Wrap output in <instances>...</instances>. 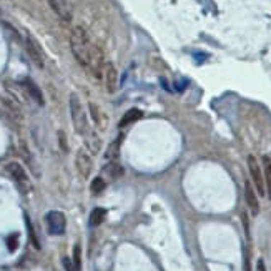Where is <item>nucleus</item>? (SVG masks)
Returning <instances> with one entry per match:
<instances>
[{
    "instance_id": "16",
    "label": "nucleus",
    "mask_w": 271,
    "mask_h": 271,
    "mask_svg": "<svg viewBox=\"0 0 271 271\" xmlns=\"http://www.w3.org/2000/svg\"><path fill=\"white\" fill-rule=\"evenodd\" d=\"M105 216H107V210L105 208H95L93 211L90 213V220H89V225L90 226H100L105 220Z\"/></svg>"
},
{
    "instance_id": "19",
    "label": "nucleus",
    "mask_w": 271,
    "mask_h": 271,
    "mask_svg": "<svg viewBox=\"0 0 271 271\" xmlns=\"http://www.w3.org/2000/svg\"><path fill=\"white\" fill-rule=\"evenodd\" d=\"M105 173L110 178H120L121 173H123V168H121L119 163H115V160H113L112 163H108L107 167H105Z\"/></svg>"
},
{
    "instance_id": "9",
    "label": "nucleus",
    "mask_w": 271,
    "mask_h": 271,
    "mask_svg": "<svg viewBox=\"0 0 271 271\" xmlns=\"http://www.w3.org/2000/svg\"><path fill=\"white\" fill-rule=\"evenodd\" d=\"M89 112H90V117H91V120H93L95 126H97L100 132H105V130L108 128L110 120H108V115L105 113L103 108L98 107L95 102H90L89 103Z\"/></svg>"
},
{
    "instance_id": "14",
    "label": "nucleus",
    "mask_w": 271,
    "mask_h": 271,
    "mask_svg": "<svg viewBox=\"0 0 271 271\" xmlns=\"http://www.w3.org/2000/svg\"><path fill=\"white\" fill-rule=\"evenodd\" d=\"M0 103H2V107H3V112H5L12 120H15V121L22 120L20 110H19V107H17L15 103H12L10 100H5V98H0Z\"/></svg>"
},
{
    "instance_id": "18",
    "label": "nucleus",
    "mask_w": 271,
    "mask_h": 271,
    "mask_svg": "<svg viewBox=\"0 0 271 271\" xmlns=\"http://www.w3.org/2000/svg\"><path fill=\"white\" fill-rule=\"evenodd\" d=\"M121 140H123V137H119L115 140V142L110 143V147H108L107 153H105V158H107V160H115L117 156H119V151H120V147H121Z\"/></svg>"
},
{
    "instance_id": "6",
    "label": "nucleus",
    "mask_w": 271,
    "mask_h": 271,
    "mask_svg": "<svg viewBox=\"0 0 271 271\" xmlns=\"http://www.w3.org/2000/svg\"><path fill=\"white\" fill-rule=\"evenodd\" d=\"M25 50H27L29 57L32 59V62L37 65V67L43 68L45 67V54H43L40 43H38L32 35H27L25 37Z\"/></svg>"
},
{
    "instance_id": "3",
    "label": "nucleus",
    "mask_w": 271,
    "mask_h": 271,
    "mask_svg": "<svg viewBox=\"0 0 271 271\" xmlns=\"http://www.w3.org/2000/svg\"><path fill=\"white\" fill-rule=\"evenodd\" d=\"M7 173L10 175V178L15 181V185L19 186V190L22 193H29L30 190H32V181H30V177L25 172V168L22 167L20 163H17V161H10V163L5 167Z\"/></svg>"
},
{
    "instance_id": "23",
    "label": "nucleus",
    "mask_w": 271,
    "mask_h": 271,
    "mask_svg": "<svg viewBox=\"0 0 271 271\" xmlns=\"http://www.w3.org/2000/svg\"><path fill=\"white\" fill-rule=\"evenodd\" d=\"M5 243H7V248H8V251H15L17 250V246H19V237L14 233V235H10L7 240H5Z\"/></svg>"
},
{
    "instance_id": "20",
    "label": "nucleus",
    "mask_w": 271,
    "mask_h": 271,
    "mask_svg": "<svg viewBox=\"0 0 271 271\" xmlns=\"http://www.w3.org/2000/svg\"><path fill=\"white\" fill-rule=\"evenodd\" d=\"M105 186H107V181H105L102 177H97V178H93V181H91L90 190L93 195H100L105 190Z\"/></svg>"
},
{
    "instance_id": "15",
    "label": "nucleus",
    "mask_w": 271,
    "mask_h": 271,
    "mask_svg": "<svg viewBox=\"0 0 271 271\" xmlns=\"http://www.w3.org/2000/svg\"><path fill=\"white\" fill-rule=\"evenodd\" d=\"M142 115L143 113L140 110H137V108H132V110H128L123 117H121L119 126L120 128H126L128 125H132V123H135V121H138L140 119H142Z\"/></svg>"
},
{
    "instance_id": "2",
    "label": "nucleus",
    "mask_w": 271,
    "mask_h": 271,
    "mask_svg": "<svg viewBox=\"0 0 271 271\" xmlns=\"http://www.w3.org/2000/svg\"><path fill=\"white\" fill-rule=\"evenodd\" d=\"M68 107H70V117H72V123L73 128L78 135H82L84 138H89L91 133V126L89 125V119H87V112L82 105L80 98L75 93L70 95L68 100Z\"/></svg>"
},
{
    "instance_id": "25",
    "label": "nucleus",
    "mask_w": 271,
    "mask_h": 271,
    "mask_svg": "<svg viewBox=\"0 0 271 271\" xmlns=\"http://www.w3.org/2000/svg\"><path fill=\"white\" fill-rule=\"evenodd\" d=\"M63 266H65V271H75V268H73V263L68 260V258H63Z\"/></svg>"
},
{
    "instance_id": "24",
    "label": "nucleus",
    "mask_w": 271,
    "mask_h": 271,
    "mask_svg": "<svg viewBox=\"0 0 271 271\" xmlns=\"http://www.w3.org/2000/svg\"><path fill=\"white\" fill-rule=\"evenodd\" d=\"M57 135H59V145H60V148H62V150L67 153L68 151V143H67V137H65V132L60 130V132Z\"/></svg>"
},
{
    "instance_id": "11",
    "label": "nucleus",
    "mask_w": 271,
    "mask_h": 271,
    "mask_svg": "<svg viewBox=\"0 0 271 271\" xmlns=\"http://www.w3.org/2000/svg\"><path fill=\"white\" fill-rule=\"evenodd\" d=\"M244 198H246L248 208H250L253 215L256 216L258 213H260V202H258V196H256L255 186H253L251 181H246V183H244Z\"/></svg>"
},
{
    "instance_id": "5",
    "label": "nucleus",
    "mask_w": 271,
    "mask_h": 271,
    "mask_svg": "<svg viewBox=\"0 0 271 271\" xmlns=\"http://www.w3.org/2000/svg\"><path fill=\"white\" fill-rule=\"evenodd\" d=\"M248 170H250L251 183H253V186H255V190H256L261 196H266L263 170H261V165H260V161L256 160V156H253V155L248 156Z\"/></svg>"
},
{
    "instance_id": "21",
    "label": "nucleus",
    "mask_w": 271,
    "mask_h": 271,
    "mask_svg": "<svg viewBox=\"0 0 271 271\" xmlns=\"http://www.w3.org/2000/svg\"><path fill=\"white\" fill-rule=\"evenodd\" d=\"M25 221H27V230H29V237H30V241H32V244L37 250H40V241H38V238H37V233L33 231V226H32V223H30L29 218H25Z\"/></svg>"
},
{
    "instance_id": "17",
    "label": "nucleus",
    "mask_w": 271,
    "mask_h": 271,
    "mask_svg": "<svg viewBox=\"0 0 271 271\" xmlns=\"http://www.w3.org/2000/svg\"><path fill=\"white\" fill-rule=\"evenodd\" d=\"M20 153H22V158L27 161V165H30V168L33 170V173L38 175V165H37V161L33 160L32 153H30V150L27 148V145H25V143H20Z\"/></svg>"
},
{
    "instance_id": "26",
    "label": "nucleus",
    "mask_w": 271,
    "mask_h": 271,
    "mask_svg": "<svg viewBox=\"0 0 271 271\" xmlns=\"http://www.w3.org/2000/svg\"><path fill=\"white\" fill-rule=\"evenodd\" d=\"M256 271H266V266L263 263V260H258V263H256Z\"/></svg>"
},
{
    "instance_id": "8",
    "label": "nucleus",
    "mask_w": 271,
    "mask_h": 271,
    "mask_svg": "<svg viewBox=\"0 0 271 271\" xmlns=\"http://www.w3.org/2000/svg\"><path fill=\"white\" fill-rule=\"evenodd\" d=\"M75 167L77 172L84 178H89V175L93 170V158H91L90 151H87L85 148H80L75 155Z\"/></svg>"
},
{
    "instance_id": "12",
    "label": "nucleus",
    "mask_w": 271,
    "mask_h": 271,
    "mask_svg": "<svg viewBox=\"0 0 271 271\" xmlns=\"http://www.w3.org/2000/svg\"><path fill=\"white\" fill-rule=\"evenodd\" d=\"M20 87H22V90L25 91V97L30 98V100H33V102H37L38 105H43L42 91H40V89H38L37 85L33 84L32 80H24L20 84Z\"/></svg>"
},
{
    "instance_id": "7",
    "label": "nucleus",
    "mask_w": 271,
    "mask_h": 271,
    "mask_svg": "<svg viewBox=\"0 0 271 271\" xmlns=\"http://www.w3.org/2000/svg\"><path fill=\"white\" fill-rule=\"evenodd\" d=\"M54 14L63 22H72L73 19V5L70 0H47Z\"/></svg>"
},
{
    "instance_id": "4",
    "label": "nucleus",
    "mask_w": 271,
    "mask_h": 271,
    "mask_svg": "<svg viewBox=\"0 0 271 271\" xmlns=\"http://www.w3.org/2000/svg\"><path fill=\"white\" fill-rule=\"evenodd\" d=\"M45 223H47L49 233L54 235V237H60V235H63L65 230H67V218H65L62 211H57V210H52V211L47 213Z\"/></svg>"
},
{
    "instance_id": "22",
    "label": "nucleus",
    "mask_w": 271,
    "mask_h": 271,
    "mask_svg": "<svg viewBox=\"0 0 271 271\" xmlns=\"http://www.w3.org/2000/svg\"><path fill=\"white\" fill-rule=\"evenodd\" d=\"M73 268H75V271H80L82 270V250H80V246H77L73 248Z\"/></svg>"
},
{
    "instance_id": "13",
    "label": "nucleus",
    "mask_w": 271,
    "mask_h": 271,
    "mask_svg": "<svg viewBox=\"0 0 271 271\" xmlns=\"http://www.w3.org/2000/svg\"><path fill=\"white\" fill-rule=\"evenodd\" d=\"M261 170H263V178H265V188L268 198H271V158L270 156H263L261 158Z\"/></svg>"
},
{
    "instance_id": "10",
    "label": "nucleus",
    "mask_w": 271,
    "mask_h": 271,
    "mask_svg": "<svg viewBox=\"0 0 271 271\" xmlns=\"http://www.w3.org/2000/svg\"><path fill=\"white\" fill-rule=\"evenodd\" d=\"M105 87H107L108 93H113L117 90V82H119V75H117V68L113 67V63L105 62L103 65V72H102Z\"/></svg>"
},
{
    "instance_id": "1",
    "label": "nucleus",
    "mask_w": 271,
    "mask_h": 271,
    "mask_svg": "<svg viewBox=\"0 0 271 271\" xmlns=\"http://www.w3.org/2000/svg\"><path fill=\"white\" fill-rule=\"evenodd\" d=\"M70 49L77 62L85 70H90L97 77H102L103 72V54L97 45H93L90 37L82 27H73L70 33Z\"/></svg>"
}]
</instances>
